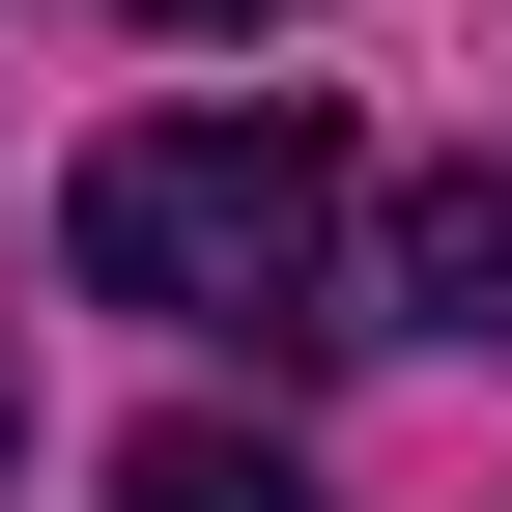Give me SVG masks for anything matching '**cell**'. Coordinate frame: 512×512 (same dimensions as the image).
<instances>
[{"label": "cell", "instance_id": "obj_1", "mask_svg": "<svg viewBox=\"0 0 512 512\" xmlns=\"http://www.w3.org/2000/svg\"><path fill=\"white\" fill-rule=\"evenodd\" d=\"M57 256H86L114 313H200V342H313V285H342V143H313L285 86L143 114V143H86Z\"/></svg>", "mask_w": 512, "mask_h": 512}, {"label": "cell", "instance_id": "obj_3", "mask_svg": "<svg viewBox=\"0 0 512 512\" xmlns=\"http://www.w3.org/2000/svg\"><path fill=\"white\" fill-rule=\"evenodd\" d=\"M114 512H313V456H256V427H143Z\"/></svg>", "mask_w": 512, "mask_h": 512}, {"label": "cell", "instance_id": "obj_2", "mask_svg": "<svg viewBox=\"0 0 512 512\" xmlns=\"http://www.w3.org/2000/svg\"><path fill=\"white\" fill-rule=\"evenodd\" d=\"M370 342H512V171H427L370 228Z\"/></svg>", "mask_w": 512, "mask_h": 512}, {"label": "cell", "instance_id": "obj_4", "mask_svg": "<svg viewBox=\"0 0 512 512\" xmlns=\"http://www.w3.org/2000/svg\"><path fill=\"white\" fill-rule=\"evenodd\" d=\"M143 29H285V0H143Z\"/></svg>", "mask_w": 512, "mask_h": 512}]
</instances>
